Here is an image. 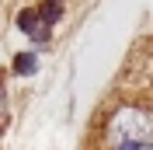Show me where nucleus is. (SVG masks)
Here are the masks:
<instances>
[{"mask_svg":"<svg viewBox=\"0 0 153 150\" xmlns=\"http://www.w3.org/2000/svg\"><path fill=\"white\" fill-rule=\"evenodd\" d=\"M80 150H153V35L129 46L87 119Z\"/></svg>","mask_w":153,"mask_h":150,"instance_id":"1","label":"nucleus"},{"mask_svg":"<svg viewBox=\"0 0 153 150\" xmlns=\"http://www.w3.org/2000/svg\"><path fill=\"white\" fill-rule=\"evenodd\" d=\"M38 25H42V14H38V10H21V14H18V28H21V32L35 35Z\"/></svg>","mask_w":153,"mask_h":150,"instance_id":"2","label":"nucleus"},{"mask_svg":"<svg viewBox=\"0 0 153 150\" xmlns=\"http://www.w3.org/2000/svg\"><path fill=\"white\" fill-rule=\"evenodd\" d=\"M38 14H42V25L52 28V25L59 21V14H63V7H59V0H45V4L38 7Z\"/></svg>","mask_w":153,"mask_h":150,"instance_id":"3","label":"nucleus"},{"mask_svg":"<svg viewBox=\"0 0 153 150\" xmlns=\"http://www.w3.org/2000/svg\"><path fill=\"white\" fill-rule=\"evenodd\" d=\"M14 70H18V74H31V70H35V52H21V56L14 59Z\"/></svg>","mask_w":153,"mask_h":150,"instance_id":"4","label":"nucleus"}]
</instances>
